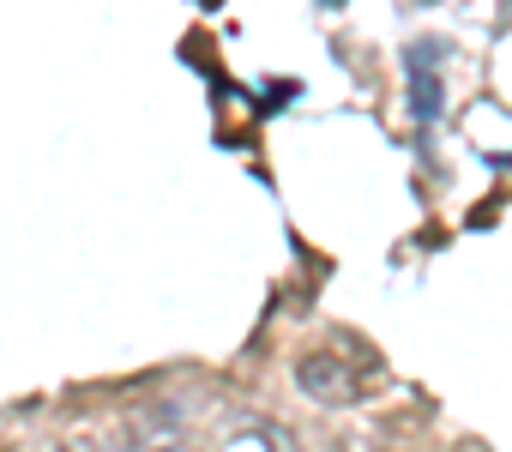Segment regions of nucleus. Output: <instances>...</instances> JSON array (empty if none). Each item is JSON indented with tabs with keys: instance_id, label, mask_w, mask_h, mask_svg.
<instances>
[{
	"instance_id": "1",
	"label": "nucleus",
	"mask_w": 512,
	"mask_h": 452,
	"mask_svg": "<svg viewBox=\"0 0 512 452\" xmlns=\"http://www.w3.org/2000/svg\"><path fill=\"white\" fill-rule=\"evenodd\" d=\"M302 386L314 392V398H326V404H350L362 386L356 380H344V362H326V356H308L302 362Z\"/></svg>"
},
{
	"instance_id": "4",
	"label": "nucleus",
	"mask_w": 512,
	"mask_h": 452,
	"mask_svg": "<svg viewBox=\"0 0 512 452\" xmlns=\"http://www.w3.org/2000/svg\"><path fill=\"white\" fill-rule=\"evenodd\" d=\"M55 452H103V446H97V440H91V434H73V440H61V446H55Z\"/></svg>"
},
{
	"instance_id": "2",
	"label": "nucleus",
	"mask_w": 512,
	"mask_h": 452,
	"mask_svg": "<svg viewBox=\"0 0 512 452\" xmlns=\"http://www.w3.org/2000/svg\"><path fill=\"white\" fill-rule=\"evenodd\" d=\"M133 452H181V428L169 410H151L133 422Z\"/></svg>"
},
{
	"instance_id": "3",
	"label": "nucleus",
	"mask_w": 512,
	"mask_h": 452,
	"mask_svg": "<svg viewBox=\"0 0 512 452\" xmlns=\"http://www.w3.org/2000/svg\"><path fill=\"white\" fill-rule=\"evenodd\" d=\"M440 115V79L416 67V121H434Z\"/></svg>"
}]
</instances>
